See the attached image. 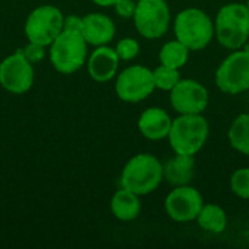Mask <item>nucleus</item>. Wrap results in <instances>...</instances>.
<instances>
[{
    "label": "nucleus",
    "instance_id": "3",
    "mask_svg": "<svg viewBox=\"0 0 249 249\" xmlns=\"http://www.w3.org/2000/svg\"><path fill=\"white\" fill-rule=\"evenodd\" d=\"M214 38L233 51L245 45L249 39V10L245 3H228L214 16Z\"/></svg>",
    "mask_w": 249,
    "mask_h": 249
},
{
    "label": "nucleus",
    "instance_id": "13",
    "mask_svg": "<svg viewBox=\"0 0 249 249\" xmlns=\"http://www.w3.org/2000/svg\"><path fill=\"white\" fill-rule=\"evenodd\" d=\"M120 57L115 48L109 45H99L96 47L90 55H88L86 67L89 76L99 83H105L112 80L118 74Z\"/></svg>",
    "mask_w": 249,
    "mask_h": 249
},
{
    "label": "nucleus",
    "instance_id": "28",
    "mask_svg": "<svg viewBox=\"0 0 249 249\" xmlns=\"http://www.w3.org/2000/svg\"><path fill=\"white\" fill-rule=\"evenodd\" d=\"M242 48H244L245 51H248V53H249V39H248V41H247V42H245V45H244Z\"/></svg>",
    "mask_w": 249,
    "mask_h": 249
},
{
    "label": "nucleus",
    "instance_id": "14",
    "mask_svg": "<svg viewBox=\"0 0 249 249\" xmlns=\"http://www.w3.org/2000/svg\"><path fill=\"white\" fill-rule=\"evenodd\" d=\"M172 120L174 118H171L166 109L160 107H149L140 114L137 121V128L144 139L152 142H159L168 139Z\"/></svg>",
    "mask_w": 249,
    "mask_h": 249
},
{
    "label": "nucleus",
    "instance_id": "11",
    "mask_svg": "<svg viewBox=\"0 0 249 249\" xmlns=\"http://www.w3.org/2000/svg\"><path fill=\"white\" fill-rule=\"evenodd\" d=\"M165 212L168 217L177 223H188L197 219L204 200L201 193L188 185L174 187L165 198Z\"/></svg>",
    "mask_w": 249,
    "mask_h": 249
},
{
    "label": "nucleus",
    "instance_id": "25",
    "mask_svg": "<svg viewBox=\"0 0 249 249\" xmlns=\"http://www.w3.org/2000/svg\"><path fill=\"white\" fill-rule=\"evenodd\" d=\"M136 6H137V1H134V0H118L114 4V9H115V13L120 18L133 19L134 12H136Z\"/></svg>",
    "mask_w": 249,
    "mask_h": 249
},
{
    "label": "nucleus",
    "instance_id": "18",
    "mask_svg": "<svg viewBox=\"0 0 249 249\" xmlns=\"http://www.w3.org/2000/svg\"><path fill=\"white\" fill-rule=\"evenodd\" d=\"M196 220L203 231L210 233H222L228 226L226 212L220 206L212 203H204Z\"/></svg>",
    "mask_w": 249,
    "mask_h": 249
},
{
    "label": "nucleus",
    "instance_id": "23",
    "mask_svg": "<svg viewBox=\"0 0 249 249\" xmlns=\"http://www.w3.org/2000/svg\"><path fill=\"white\" fill-rule=\"evenodd\" d=\"M115 51H117L121 61H131L139 55L140 44H139L137 39H134L131 36H125V38H123V39H120L117 42Z\"/></svg>",
    "mask_w": 249,
    "mask_h": 249
},
{
    "label": "nucleus",
    "instance_id": "29",
    "mask_svg": "<svg viewBox=\"0 0 249 249\" xmlns=\"http://www.w3.org/2000/svg\"><path fill=\"white\" fill-rule=\"evenodd\" d=\"M245 4H247V7H248V10H249V0L247 1V3H245Z\"/></svg>",
    "mask_w": 249,
    "mask_h": 249
},
{
    "label": "nucleus",
    "instance_id": "27",
    "mask_svg": "<svg viewBox=\"0 0 249 249\" xmlns=\"http://www.w3.org/2000/svg\"><path fill=\"white\" fill-rule=\"evenodd\" d=\"M95 4H98V6H101V7H114V4L118 1V0H92Z\"/></svg>",
    "mask_w": 249,
    "mask_h": 249
},
{
    "label": "nucleus",
    "instance_id": "9",
    "mask_svg": "<svg viewBox=\"0 0 249 249\" xmlns=\"http://www.w3.org/2000/svg\"><path fill=\"white\" fill-rule=\"evenodd\" d=\"M133 22L143 38H162L171 25V9L166 0H139Z\"/></svg>",
    "mask_w": 249,
    "mask_h": 249
},
{
    "label": "nucleus",
    "instance_id": "26",
    "mask_svg": "<svg viewBox=\"0 0 249 249\" xmlns=\"http://www.w3.org/2000/svg\"><path fill=\"white\" fill-rule=\"evenodd\" d=\"M83 26V16H77V15H69L64 16V23L63 28L66 31H74V32H80Z\"/></svg>",
    "mask_w": 249,
    "mask_h": 249
},
{
    "label": "nucleus",
    "instance_id": "15",
    "mask_svg": "<svg viewBox=\"0 0 249 249\" xmlns=\"http://www.w3.org/2000/svg\"><path fill=\"white\" fill-rule=\"evenodd\" d=\"M115 23L109 16L99 12L88 13L83 16V26L80 34L89 45H108L115 38Z\"/></svg>",
    "mask_w": 249,
    "mask_h": 249
},
{
    "label": "nucleus",
    "instance_id": "4",
    "mask_svg": "<svg viewBox=\"0 0 249 249\" xmlns=\"http://www.w3.org/2000/svg\"><path fill=\"white\" fill-rule=\"evenodd\" d=\"M174 34L191 51H200L214 39V20L198 7H187L177 13Z\"/></svg>",
    "mask_w": 249,
    "mask_h": 249
},
{
    "label": "nucleus",
    "instance_id": "7",
    "mask_svg": "<svg viewBox=\"0 0 249 249\" xmlns=\"http://www.w3.org/2000/svg\"><path fill=\"white\" fill-rule=\"evenodd\" d=\"M156 90L153 70L142 64H133L115 76V93L127 104H139Z\"/></svg>",
    "mask_w": 249,
    "mask_h": 249
},
{
    "label": "nucleus",
    "instance_id": "10",
    "mask_svg": "<svg viewBox=\"0 0 249 249\" xmlns=\"http://www.w3.org/2000/svg\"><path fill=\"white\" fill-rule=\"evenodd\" d=\"M32 63L23 55L22 50H16L0 63V86L15 95L28 92L34 85Z\"/></svg>",
    "mask_w": 249,
    "mask_h": 249
},
{
    "label": "nucleus",
    "instance_id": "22",
    "mask_svg": "<svg viewBox=\"0 0 249 249\" xmlns=\"http://www.w3.org/2000/svg\"><path fill=\"white\" fill-rule=\"evenodd\" d=\"M231 190L232 193L242 198V200H249V168L244 166L236 169L232 177H231Z\"/></svg>",
    "mask_w": 249,
    "mask_h": 249
},
{
    "label": "nucleus",
    "instance_id": "20",
    "mask_svg": "<svg viewBox=\"0 0 249 249\" xmlns=\"http://www.w3.org/2000/svg\"><path fill=\"white\" fill-rule=\"evenodd\" d=\"M228 139L238 153L249 156V112L239 114L231 124Z\"/></svg>",
    "mask_w": 249,
    "mask_h": 249
},
{
    "label": "nucleus",
    "instance_id": "17",
    "mask_svg": "<svg viewBox=\"0 0 249 249\" xmlns=\"http://www.w3.org/2000/svg\"><path fill=\"white\" fill-rule=\"evenodd\" d=\"M109 207L115 219L121 222H133L139 217L142 212L140 196L121 187L111 197Z\"/></svg>",
    "mask_w": 249,
    "mask_h": 249
},
{
    "label": "nucleus",
    "instance_id": "2",
    "mask_svg": "<svg viewBox=\"0 0 249 249\" xmlns=\"http://www.w3.org/2000/svg\"><path fill=\"white\" fill-rule=\"evenodd\" d=\"M209 134L210 125L203 114H178L172 120L168 142L174 153L196 156L207 143Z\"/></svg>",
    "mask_w": 249,
    "mask_h": 249
},
{
    "label": "nucleus",
    "instance_id": "21",
    "mask_svg": "<svg viewBox=\"0 0 249 249\" xmlns=\"http://www.w3.org/2000/svg\"><path fill=\"white\" fill-rule=\"evenodd\" d=\"M153 79H155L156 89L163 92H171L181 80V74L178 69H172L160 64L156 69H153Z\"/></svg>",
    "mask_w": 249,
    "mask_h": 249
},
{
    "label": "nucleus",
    "instance_id": "6",
    "mask_svg": "<svg viewBox=\"0 0 249 249\" xmlns=\"http://www.w3.org/2000/svg\"><path fill=\"white\" fill-rule=\"evenodd\" d=\"M214 82L226 95H239L249 90V53L244 48L233 50L219 64Z\"/></svg>",
    "mask_w": 249,
    "mask_h": 249
},
{
    "label": "nucleus",
    "instance_id": "24",
    "mask_svg": "<svg viewBox=\"0 0 249 249\" xmlns=\"http://www.w3.org/2000/svg\"><path fill=\"white\" fill-rule=\"evenodd\" d=\"M23 55L34 64V63H39L44 57H45V45L38 44V42H32L29 41L28 45L22 50Z\"/></svg>",
    "mask_w": 249,
    "mask_h": 249
},
{
    "label": "nucleus",
    "instance_id": "19",
    "mask_svg": "<svg viewBox=\"0 0 249 249\" xmlns=\"http://www.w3.org/2000/svg\"><path fill=\"white\" fill-rule=\"evenodd\" d=\"M190 53H191V50L175 38L162 45V48L159 51V61L163 66L181 70L188 63Z\"/></svg>",
    "mask_w": 249,
    "mask_h": 249
},
{
    "label": "nucleus",
    "instance_id": "5",
    "mask_svg": "<svg viewBox=\"0 0 249 249\" xmlns=\"http://www.w3.org/2000/svg\"><path fill=\"white\" fill-rule=\"evenodd\" d=\"M88 42L80 32L66 31L50 44L51 66L61 74H73L88 61Z\"/></svg>",
    "mask_w": 249,
    "mask_h": 249
},
{
    "label": "nucleus",
    "instance_id": "1",
    "mask_svg": "<svg viewBox=\"0 0 249 249\" xmlns=\"http://www.w3.org/2000/svg\"><path fill=\"white\" fill-rule=\"evenodd\" d=\"M163 181V163L152 153H139L128 159L120 177L123 188L136 194L149 196Z\"/></svg>",
    "mask_w": 249,
    "mask_h": 249
},
{
    "label": "nucleus",
    "instance_id": "16",
    "mask_svg": "<svg viewBox=\"0 0 249 249\" xmlns=\"http://www.w3.org/2000/svg\"><path fill=\"white\" fill-rule=\"evenodd\" d=\"M196 159L188 155H177L163 163V181L172 187L188 185L194 178Z\"/></svg>",
    "mask_w": 249,
    "mask_h": 249
},
{
    "label": "nucleus",
    "instance_id": "12",
    "mask_svg": "<svg viewBox=\"0 0 249 249\" xmlns=\"http://www.w3.org/2000/svg\"><path fill=\"white\" fill-rule=\"evenodd\" d=\"M171 107L177 114H203L210 101L207 88L196 79H181L169 92Z\"/></svg>",
    "mask_w": 249,
    "mask_h": 249
},
{
    "label": "nucleus",
    "instance_id": "8",
    "mask_svg": "<svg viewBox=\"0 0 249 249\" xmlns=\"http://www.w3.org/2000/svg\"><path fill=\"white\" fill-rule=\"evenodd\" d=\"M64 15L53 4L35 7L25 20V35L28 41L50 47V44L63 32Z\"/></svg>",
    "mask_w": 249,
    "mask_h": 249
}]
</instances>
